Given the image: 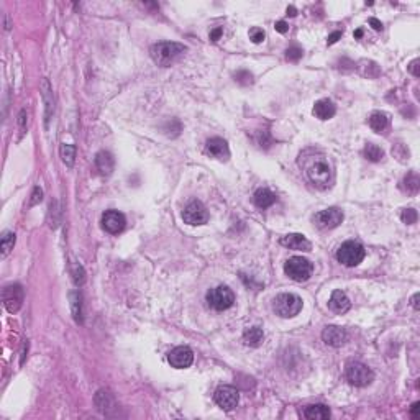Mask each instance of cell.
<instances>
[{"instance_id":"1","label":"cell","mask_w":420,"mask_h":420,"mask_svg":"<svg viewBox=\"0 0 420 420\" xmlns=\"http://www.w3.org/2000/svg\"><path fill=\"white\" fill-rule=\"evenodd\" d=\"M299 158H301L299 163L305 169V174H307V178L312 184L317 189H327L330 186V182L333 179L332 166L322 153L307 150L301 153Z\"/></svg>"},{"instance_id":"2","label":"cell","mask_w":420,"mask_h":420,"mask_svg":"<svg viewBox=\"0 0 420 420\" xmlns=\"http://www.w3.org/2000/svg\"><path fill=\"white\" fill-rule=\"evenodd\" d=\"M186 51H187V48L182 43L161 41V43L153 44V46L150 48V56L158 66L167 67V66H171L179 56L184 55Z\"/></svg>"},{"instance_id":"3","label":"cell","mask_w":420,"mask_h":420,"mask_svg":"<svg viewBox=\"0 0 420 420\" xmlns=\"http://www.w3.org/2000/svg\"><path fill=\"white\" fill-rule=\"evenodd\" d=\"M302 299L297 294L284 292L276 295V299L273 301V310L282 318H292L302 310Z\"/></svg>"},{"instance_id":"4","label":"cell","mask_w":420,"mask_h":420,"mask_svg":"<svg viewBox=\"0 0 420 420\" xmlns=\"http://www.w3.org/2000/svg\"><path fill=\"white\" fill-rule=\"evenodd\" d=\"M366 256V251L363 245H360L358 241L348 240L345 243H341V246L337 250V259L338 263H341L347 268H355V266L360 264Z\"/></svg>"},{"instance_id":"5","label":"cell","mask_w":420,"mask_h":420,"mask_svg":"<svg viewBox=\"0 0 420 420\" xmlns=\"http://www.w3.org/2000/svg\"><path fill=\"white\" fill-rule=\"evenodd\" d=\"M205 301H207L209 307H212L213 310L222 312V310L230 309L235 304V294L228 286H217L207 292Z\"/></svg>"},{"instance_id":"6","label":"cell","mask_w":420,"mask_h":420,"mask_svg":"<svg viewBox=\"0 0 420 420\" xmlns=\"http://www.w3.org/2000/svg\"><path fill=\"white\" fill-rule=\"evenodd\" d=\"M345 374H347L348 383L356 387L369 386L374 381V373L371 371V368H368V366L360 361H350L347 364Z\"/></svg>"},{"instance_id":"7","label":"cell","mask_w":420,"mask_h":420,"mask_svg":"<svg viewBox=\"0 0 420 420\" xmlns=\"http://www.w3.org/2000/svg\"><path fill=\"white\" fill-rule=\"evenodd\" d=\"M284 271L289 278L295 282H304L312 276V271H314V266L302 256H292L289 258L284 264Z\"/></svg>"},{"instance_id":"8","label":"cell","mask_w":420,"mask_h":420,"mask_svg":"<svg viewBox=\"0 0 420 420\" xmlns=\"http://www.w3.org/2000/svg\"><path fill=\"white\" fill-rule=\"evenodd\" d=\"M23 299H25V292L23 287L18 282H13V284H9L4 287L2 291V301H4V307L10 312V314H15L21 309L23 305Z\"/></svg>"},{"instance_id":"9","label":"cell","mask_w":420,"mask_h":420,"mask_svg":"<svg viewBox=\"0 0 420 420\" xmlns=\"http://www.w3.org/2000/svg\"><path fill=\"white\" fill-rule=\"evenodd\" d=\"M312 222L318 230H332V228H337L343 222V212L337 207L320 210L314 215Z\"/></svg>"},{"instance_id":"10","label":"cell","mask_w":420,"mask_h":420,"mask_svg":"<svg viewBox=\"0 0 420 420\" xmlns=\"http://www.w3.org/2000/svg\"><path fill=\"white\" fill-rule=\"evenodd\" d=\"M213 399H215V404L220 409L233 410L236 406H238L240 392H238V389L233 387V386H220L215 391Z\"/></svg>"},{"instance_id":"11","label":"cell","mask_w":420,"mask_h":420,"mask_svg":"<svg viewBox=\"0 0 420 420\" xmlns=\"http://www.w3.org/2000/svg\"><path fill=\"white\" fill-rule=\"evenodd\" d=\"M182 218L189 225H204L209 222V212L199 201H192L182 212Z\"/></svg>"},{"instance_id":"12","label":"cell","mask_w":420,"mask_h":420,"mask_svg":"<svg viewBox=\"0 0 420 420\" xmlns=\"http://www.w3.org/2000/svg\"><path fill=\"white\" fill-rule=\"evenodd\" d=\"M167 361L176 369H186L194 361V353L189 347H176L167 355Z\"/></svg>"},{"instance_id":"13","label":"cell","mask_w":420,"mask_h":420,"mask_svg":"<svg viewBox=\"0 0 420 420\" xmlns=\"http://www.w3.org/2000/svg\"><path fill=\"white\" fill-rule=\"evenodd\" d=\"M125 225H127V218L123 213L118 210H107L102 215V228L112 235L120 233L125 228Z\"/></svg>"},{"instance_id":"14","label":"cell","mask_w":420,"mask_h":420,"mask_svg":"<svg viewBox=\"0 0 420 420\" xmlns=\"http://www.w3.org/2000/svg\"><path fill=\"white\" fill-rule=\"evenodd\" d=\"M322 340L327 343L328 347H343L348 341V332L345 328L337 327V325H328L324 328L322 332Z\"/></svg>"},{"instance_id":"15","label":"cell","mask_w":420,"mask_h":420,"mask_svg":"<svg viewBox=\"0 0 420 420\" xmlns=\"http://www.w3.org/2000/svg\"><path fill=\"white\" fill-rule=\"evenodd\" d=\"M205 153L209 156L218 159V161H227L230 158V150H228V143L224 138L213 136V138L207 140L205 143Z\"/></svg>"},{"instance_id":"16","label":"cell","mask_w":420,"mask_h":420,"mask_svg":"<svg viewBox=\"0 0 420 420\" xmlns=\"http://www.w3.org/2000/svg\"><path fill=\"white\" fill-rule=\"evenodd\" d=\"M41 97L44 104V127L48 128L50 120L53 117V113H55V95H53L51 84L46 78L41 81Z\"/></svg>"},{"instance_id":"17","label":"cell","mask_w":420,"mask_h":420,"mask_svg":"<svg viewBox=\"0 0 420 420\" xmlns=\"http://www.w3.org/2000/svg\"><path fill=\"white\" fill-rule=\"evenodd\" d=\"M281 245L289 250H297V251H310L312 245L310 241L305 238L302 233H289L281 238Z\"/></svg>"},{"instance_id":"18","label":"cell","mask_w":420,"mask_h":420,"mask_svg":"<svg viewBox=\"0 0 420 420\" xmlns=\"http://www.w3.org/2000/svg\"><path fill=\"white\" fill-rule=\"evenodd\" d=\"M328 309L335 314H345L351 309V302L343 291H333L330 301H328Z\"/></svg>"},{"instance_id":"19","label":"cell","mask_w":420,"mask_h":420,"mask_svg":"<svg viewBox=\"0 0 420 420\" xmlns=\"http://www.w3.org/2000/svg\"><path fill=\"white\" fill-rule=\"evenodd\" d=\"M95 167L102 176H110L115 169V159L109 151H98L95 155Z\"/></svg>"},{"instance_id":"20","label":"cell","mask_w":420,"mask_h":420,"mask_svg":"<svg viewBox=\"0 0 420 420\" xmlns=\"http://www.w3.org/2000/svg\"><path fill=\"white\" fill-rule=\"evenodd\" d=\"M312 112H314V115L318 120H330L335 113H337V107H335L332 101H328V98H322V101L315 102Z\"/></svg>"},{"instance_id":"21","label":"cell","mask_w":420,"mask_h":420,"mask_svg":"<svg viewBox=\"0 0 420 420\" xmlns=\"http://www.w3.org/2000/svg\"><path fill=\"white\" fill-rule=\"evenodd\" d=\"M253 202H255V205L258 209L264 210V209L271 207V205L276 202V195H274L269 189H258L255 192V195H253Z\"/></svg>"},{"instance_id":"22","label":"cell","mask_w":420,"mask_h":420,"mask_svg":"<svg viewBox=\"0 0 420 420\" xmlns=\"http://www.w3.org/2000/svg\"><path fill=\"white\" fill-rule=\"evenodd\" d=\"M330 415H332L330 409H328L327 406H324V404L309 406V407H305V410H304V417L309 418V420H327V418H330Z\"/></svg>"},{"instance_id":"23","label":"cell","mask_w":420,"mask_h":420,"mask_svg":"<svg viewBox=\"0 0 420 420\" xmlns=\"http://www.w3.org/2000/svg\"><path fill=\"white\" fill-rule=\"evenodd\" d=\"M243 340H245L248 347H253V348L261 347L264 341V332L259 327H250L245 330V333H243Z\"/></svg>"},{"instance_id":"24","label":"cell","mask_w":420,"mask_h":420,"mask_svg":"<svg viewBox=\"0 0 420 420\" xmlns=\"http://www.w3.org/2000/svg\"><path fill=\"white\" fill-rule=\"evenodd\" d=\"M368 125H369V128L373 130V132H376V133L384 132V130L387 128V125H389L387 113H384V112L371 113V117L368 118Z\"/></svg>"},{"instance_id":"25","label":"cell","mask_w":420,"mask_h":420,"mask_svg":"<svg viewBox=\"0 0 420 420\" xmlns=\"http://www.w3.org/2000/svg\"><path fill=\"white\" fill-rule=\"evenodd\" d=\"M69 301H71V310H72V317L78 324H82V295L79 291H72L69 294Z\"/></svg>"},{"instance_id":"26","label":"cell","mask_w":420,"mask_h":420,"mask_svg":"<svg viewBox=\"0 0 420 420\" xmlns=\"http://www.w3.org/2000/svg\"><path fill=\"white\" fill-rule=\"evenodd\" d=\"M402 189L406 190L407 194H417L420 189V178L417 172H409L402 181Z\"/></svg>"},{"instance_id":"27","label":"cell","mask_w":420,"mask_h":420,"mask_svg":"<svg viewBox=\"0 0 420 420\" xmlns=\"http://www.w3.org/2000/svg\"><path fill=\"white\" fill-rule=\"evenodd\" d=\"M363 155H364V158L368 159V161H371V163H379L381 159L384 158V151L381 150L378 144H374V143H368L364 146V150H363Z\"/></svg>"},{"instance_id":"28","label":"cell","mask_w":420,"mask_h":420,"mask_svg":"<svg viewBox=\"0 0 420 420\" xmlns=\"http://www.w3.org/2000/svg\"><path fill=\"white\" fill-rule=\"evenodd\" d=\"M61 159H63V163L67 166V167H72L74 163H76V146L74 144H61Z\"/></svg>"},{"instance_id":"29","label":"cell","mask_w":420,"mask_h":420,"mask_svg":"<svg viewBox=\"0 0 420 420\" xmlns=\"http://www.w3.org/2000/svg\"><path fill=\"white\" fill-rule=\"evenodd\" d=\"M15 241H17V238H15V233L13 232L7 230V232L2 233V241H0V248H2V258L9 256V253L15 246Z\"/></svg>"},{"instance_id":"30","label":"cell","mask_w":420,"mask_h":420,"mask_svg":"<svg viewBox=\"0 0 420 420\" xmlns=\"http://www.w3.org/2000/svg\"><path fill=\"white\" fill-rule=\"evenodd\" d=\"M95 404L102 412H105L110 406H113V397H112V394H109L107 391H104V389H101V391H98L97 396H95Z\"/></svg>"},{"instance_id":"31","label":"cell","mask_w":420,"mask_h":420,"mask_svg":"<svg viewBox=\"0 0 420 420\" xmlns=\"http://www.w3.org/2000/svg\"><path fill=\"white\" fill-rule=\"evenodd\" d=\"M360 72L363 76H366L368 79H374L379 76V67L376 63H373V61H361L360 63Z\"/></svg>"},{"instance_id":"32","label":"cell","mask_w":420,"mask_h":420,"mask_svg":"<svg viewBox=\"0 0 420 420\" xmlns=\"http://www.w3.org/2000/svg\"><path fill=\"white\" fill-rule=\"evenodd\" d=\"M71 276H72L74 284L79 286V287L84 284V282H86V271H84L82 266L79 263H76V261L71 263Z\"/></svg>"},{"instance_id":"33","label":"cell","mask_w":420,"mask_h":420,"mask_svg":"<svg viewBox=\"0 0 420 420\" xmlns=\"http://www.w3.org/2000/svg\"><path fill=\"white\" fill-rule=\"evenodd\" d=\"M401 218H402V222L404 224H407V225H414L417 220H418V213L415 209H404L402 213H401Z\"/></svg>"},{"instance_id":"34","label":"cell","mask_w":420,"mask_h":420,"mask_svg":"<svg viewBox=\"0 0 420 420\" xmlns=\"http://www.w3.org/2000/svg\"><path fill=\"white\" fill-rule=\"evenodd\" d=\"M59 213H61V210H59L58 202L56 201L51 202V207H50V227L51 228H56L59 225Z\"/></svg>"},{"instance_id":"35","label":"cell","mask_w":420,"mask_h":420,"mask_svg":"<svg viewBox=\"0 0 420 420\" xmlns=\"http://www.w3.org/2000/svg\"><path fill=\"white\" fill-rule=\"evenodd\" d=\"M235 81L240 84V86H250V84H253V74L250 71H238L235 72Z\"/></svg>"},{"instance_id":"36","label":"cell","mask_w":420,"mask_h":420,"mask_svg":"<svg viewBox=\"0 0 420 420\" xmlns=\"http://www.w3.org/2000/svg\"><path fill=\"white\" fill-rule=\"evenodd\" d=\"M302 55H304V51L299 46H291L286 50V59L292 61V63H297V61L302 58Z\"/></svg>"},{"instance_id":"37","label":"cell","mask_w":420,"mask_h":420,"mask_svg":"<svg viewBox=\"0 0 420 420\" xmlns=\"http://www.w3.org/2000/svg\"><path fill=\"white\" fill-rule=\"evenodd\" d=\"M264 38H266V33H264V30L263 28H251L250 30V40L253 41L255 44H259V43H263L264 41Z\"/></svg>"},{"instance_id":"38","label":"cell","mask_w":420,"mask_h":420,"mask_svg":"<svg viewBox=\"0 0 420 420\" xmlns=\"http://www.w3.org/2000/svg\"><path fill=\"white\" fill-rule=\"evenodd\" d=\"M392 155L399 159V161H406V159H409V150L404 146V144L399 143L392 148Z\"/></svg>"},{"instance_id":"39","label":"cell","mask_w":420,"mask_h":420,"mask_svg":"<svg viewBox=\"0 0 420 420\" xmlns=\"http://www.w3.org/2000/svg\"><path fill=\"white\" fill-rule=\"evenodd\" d=\"M43 201V190H41V187H35L33 189V192H32V199H30V207H33V205H36V204H40Z\"/></svg>"},{"instance_id":"40","label":"cell","mask_w":420,"mask_h":420,"mask_svg":"<svg viewBox=\"0 0 420 420\" xmlns=\"http://www.w3.org/2000/svg\"><path fill=\"white\" fill-rule=\"evenodd\" d=\"M259 138L256 140V144H259V146H264V148H268L269 146V143H271V138H269V133L268 132H259Z\"/></svg>"},{"instance_id":"41","label":"cell","mask_w":420,"mask_h":420,"mask_svg":"<svg viewBox=\"0 0 420 420\" xmlns=\"http://www.w3.org/2000/svg\"><path fill=\"white\" fill-rule=\"evenodd\" d=\"M407 69H409V72L414 76V78H418L420 76V59H414L412 61V63L407 66Z\"/></svg>"},{"instance_id":"42","label":"cell","mask_w":420,"mask_h":420,"mask_svg":"<svg viewBox=\"0 0 420 420\" xmlns=\"http://www.w3.org/2000/svg\"><path fill=\"white\" fill-rule=\"evenodd\" d=\"M274 28H276V32H279V33H287V32H289V25L286 23L284 20L276 21V25H274Z\"/></svg>"},{"instance_id":"43","label":"cell","mask_w":420,"mask_h":420,"mask_svg":"<svg viewBox=\"0 0 420 420\" xmlns=\"http://www.w3.org/2000/svg\"><path fill=\"white\" fill-rule=\"evenodd\" d=\"M340 38H341V32H333V33H332L330 36H328V40H327V44H328V46H332V44H335V43H337V41L340 40Z\"/></svg>"},{"instance_id":"44","label":"cell","mask_w":420,"mask_h":420,"mask_svg":"<svg viewBox=\"0 0 420 420\" xmlns=\"http://www.w3.org/2000/svg\"><path fill=\"white\" fill-rule=\"evenodd\" d=\"M222 33H224V30L222 28H215V30H212L210 32V40L212 41H217L220 36H222Z\"/></svg>"},{"instance_id":"45","label":"cell","mask_w":420,"mask_h":420,"mask_svg":"<svg viewBox=\"0 0 420 420\" xmlns=\"http://www.w3.org/2000/svg\"><path fill=\"white\" fill-rule=\"evenodd\" d=\"M18 125L21 130H25V125H27V112L25 110H21L20 112V115H18Z\"/></svg>"},{"instance_id":"46","label":"cell","mask_w":420,"mask_h":420,"mask_svg":"<svg viewBox=\"0 0 420 420\" xmlns=\"http://www.w3.org/2000/svg\"><path fill=\"white\" fill-rule=\"evenodd\" d=\"M369 25L376 30V32H381V30H383V23H381L378 18H369Z\"/></svg>"},{"instance_id":"47","label":"cell","mask_w":420,"mask_h":420,"mask_svg":"<svg viewBox=\"0 0 420 420\" xmlns=\"http://www.w3.org/2000/svg\"><path fill=\"white\" fill-rule=\"evenodd\" d=\"M410 414L414 415V417H418L420 414V404L415 402V404H412V409H410Z\"/></svg>"},{"instance_id":"48","label":"cell","mask_w":420,"mask_h":420,"mask_svg":"<svg viewBox=\"0 0 420 420\" xmlns=\"http://www.w3.org/2000/svg\"><path fill=\"white\" fill-rule=\"evenodd\" d=\"M418 299H420V294H414V297H412V307H414L415 310L420 309V304H418Z\"/></svg>"},{"instance_id":"49","label":"cell","mask_w":420,"mask_h":420,"mask_svg":"<svg viewBox=\"0 0 420 420\" xmlns=\"http://www.w3.org/2000/svg\"><path fill=\"white\" fill-rule=\"evenodd\" d=\"M287 15H289V17H295V15H297V10L294 9L292 5H291V7H287Z\"/></svg>"},{"instance_id":"50","label":"cell","mask_w":420,"mask_h":420,"mask_svg":"<svg viewBox=\"0 0 420 420\" xmlns=\"http://www.w3.org/2000/svg\"><path fill=\"white\" fill-rule=\"evenodd\" d=\"M363 36V30H356L355 32V38H361Z\"/></svg>"}]
</instances>
